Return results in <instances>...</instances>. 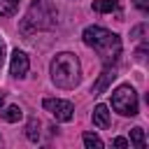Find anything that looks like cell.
<instances>
[{
	"instance_id": "4",
	"label": "cell",
	"mask_w": 149,
	"mask_h": 149,
	"mask_svg": "<svg viewBox=\"0 0 149 149\" xmlns=\"http://www.w3.org/2000/svg\"><path fill=\"white\" fill-rule=\"evenodd\" d=\"M112 107L121 116H135L137 114V93L130 84H121L112 91Z\"/></svg>"
},
{
	"instance_id": "2",
	"label": "cell",
	"mask_w": 149,
	"mask_h": 149,
	"mask_svg": "<svg viewBox=\"0 0 149 149\" xmlns=\"http://www.w3.org/2000/svg\"><path fill=\"white\" fill-rule=\"evenodd\" d=\"M49 70H51V81L58 88H65V91L74 88L79 84V79H81V65H79V58L72 51L56 54Z\"/></svg>"
},
{
	"instance_id": "9",
	"label": "cell",
	"mask_w": 149,
	"mask_h": 149,
	"mask_svg": "<svg viewBox=\"0 0 149 149\" xmlns=\"http://www.w3.org/2000/svg\"><path fill=\"white\" fill-rule=\"evenodd\" d=\"M0 116H2L7 123H16V121L23 116V109H21L19 105H9V107H5V109L0 107Z\"/></svg>"
},
{
	"instance_id": "15",
	"label": "cell",
	"mask_w": 149,
	"mask_h": 149,
	"mask_svg": "<svg viewBox=\"0 0 149 149\" xmlns=\"http://www.w3.org/2000/svg\"><path fill=\"white\" fill-rule=\"evenodd\" d=\"M144 54H147V42H142V47H140V49L135 51V58H137V61L142 63V61H144Z\"/></svg>"
},
{
	"instance_id": "14",
	"label": "cell",
	"mask_w": 149,
	"mask_h": 149,
	"mask_svg": "<svg viewBox=\"0 0 149 149\" xmlns=\"http://www.w3.org/2000/svg\"><path fill=\"white\" fill-rule=\"evenodd\" d=\"M19 9V0H0V16H12Z\"/></svg>"
},
{
	"instance_id": "5",
	"label": "cell",
	"mask_w": 149,
	"mask_h": 149,
	"mask_svg": "<svg viewBox=\"0 0 149 149\" xmlns=\"http://www.w3.org/2000/svg\"><path fill=\"white\" fill-rule=\"evenodd\" d=\"M42 107L56 119V121H63V123H68V121H72V116H74V107H72V102L70 100H61V98H44L42 100Z\"/></svg>"
},
{
	"instance_id": "11",
	"label": "cell",
	"mask_w": 149,
	"mask_h": 149,
	"mask_svg": "<svg viewBox=\"0 0 149 149\" xmlns=\"http://www.w3.org/2000/svg\"><path fill=\"white\" fill-rule=\"evenodd\" d=\"M130 142H133L137 149H144V147H147V137H144V130H142L140 126L130 128Z\"/></svg>"
},
{
	"instance_id": "16",
	"label": "cell",
	"mask_w": 149,
	"mask_h": 149,
	"mask_svg": "<svg viewBox=\"0 0 149 149\" xmlns=\"http://www.w3.org/2000/svg\"><path fill=\"white\" fill-rule=\"evenodd\" d=\"M112 144H114L116 149H126V147H128V142H126L123 137H114V140H112Z\"/></svg>"
},
{
	"instance_id": "17",
	"label": "cell",
	"mask_w": 149,
	"mask_h": 149,
	"mask_svg": "<svg viewBox=\"0 0 149 149\" xmlns=\"http://www.w3.org/2000/svg\"><path fill=\"white\" fill-rule=\"evenodd\" d=\"M135 5H137L142 12H147V9H149V7H147V0H135Z\"/></svg>"
},
{
	"instance_id": "10",
	"label": "cell",
	"mask_w": 149,
	"mask_h": 149,
	"mask_svg": "<svg viewBox=\"0 0 149 149\" xmlns=\"http://www.w3.org/2000/svg\"><path fill=\"white\" fill-rule=\"evenodd\" d=\"M119 9V0H93V12L98 14H109Z\"/></svg>"
},
{
	"instance_id": "3",
	"label": "cell",
	"mask_w": 149,
	"mask_h": 149,
	"mask_svg": "<svg viewBox=\"0 0 149 149\" xmlns=\"http://www.w3.org/2000/svg\"><path fill=\"white\" fill-rule=\"evenodd\" d=\"M56 23H58V9L47 0H35L28 7L26 16L21 19L19 30L23 35H30V33H37V30H51Z\"/></svg>"
},
{
	"instance_id": "8",
	"label": "cell",
	"mask_w": 149,
	"mask_h": 149,
	"mask_svg": "<svg viewBox=\"0 0 149 149\" xmlns=\"http://www.w3.org/2000/svg\"><path fill=\"white\" fill-rule=\"evenodd\" d=\"M93 126L109 128V109H107V105H95L93 107Z\"/></svg>"
},
{
	"instance_id": "18",
	"label": "cell",
	"mask_w": 149,
	"mask_h": 149,
	"mask_svg": "<svg viewBox=\"0 0 149 149\" xmlns=\"http://www.w3.org/2000/svg\"><path fill=\"white\" fill-rule=\"evenodd\" d=\"M2 61H5V44H2V40H0V65H2Z\"/></svg>"
},
{
	"instance_id": "6",
	"label": "cell",
	"mask_w": 149,
	"mask_h": 149,
	"mask_svg": "<svg viewBox=\"0 0 149 149\" xmlns=\"http://www.w3.org/2000/svg\"><path fill=\"white\" fill-rule=\"evenodd\" d=\"M28 68H30V61H28V56H26L23 51L14 49V51H12V58H9V72H12V77H16V79L26 77Z\"/></svg>"
},
{
	"instance_id": "7",
	"label": "cell",
	"mask_w": 149,
	"mask_h": 149,
	"mask_svg": "<svg viewBox=\"0 0 149 149\" xmlns=\"http://www.w3.org/2000/svg\"><path fill=\"white\" fill-rule=\"evenodd\" d=\"M114 77H116V70H114V68H105V70L100 72L98 81L93 84L91 93H93V95H100V93H105V91H107V86H109V84L114 81Z\"/></svg>"
},
{
	"instance_id": "13",
	"label": "cell",
	"mask_w": 149,
	"mask_h": 149,
	"mask_svg": "<svg viewBox=\"0 0 149 149\" xmlns=\"http://www.w3.org/2000/svg\"><path fill=\"white\" fill-rule=\"evenodd\" d=\"M37 128H40V121L33 116V119L28 121V128H26V137H28L30 142H37V140H40V130H37Z\"/></svg>"
},
{
	"instance_id": "1",
	"label": "cell",
	"mask_w": 149,
	"mask_h": 149,
	"mask_svg": "<svg viewBox=\"0 0 149 149\" xmlns=\"http://www.w3.org/2000/svg\"><path fill=\"white\" fill-rule=\"evenodd\" d=\"M81 40L86 47H91L105 68H114L119 63V56H121V40L116 33L102 28V26H88L84 33H81Z\"/></svg>"
},
{
	"instance_id": "12",
	"label": "cell",
	"mask_w": 149,
	"mask_h": 149,
	"mask_svg": "<svg viewBox=\"0 0 149 149\" xmlns=\"http://www.w3.org/2000/svg\"><path fill=\"white\" fill-rule=\"evenodd\" d=\"M81 140H84V147H86V149H102V147H105L102 140H100L95 133H84Z\"/></svg>"
},
{
	"instance_id": "19",
	"label": "cell",
	"mask_w": 149,
	"mask_h": 149,
	"mask_svg": "<svg viewBox=\"0 0 149 149\" xmlns=\"http://www.w3.org/2000/svg\"><path fill=\"white\" fill-rule=\"evenodd\" d=\"M2 105H5V95L0 93V107H2Z\"/></svg>"
}]
</instances>
